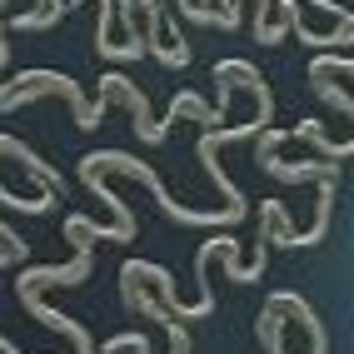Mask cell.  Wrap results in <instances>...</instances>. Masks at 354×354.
I'll return each instance as SVG.
<instances>
[{"mask_svg": "<svg viewBox=\"0 0 354 354\" xmlns=\"http://www.w3.org/2000/svg\"><path fill=\"white\" fill-rule=\"evenodd\" d=\"M0 245H6V250H10L15 259H26V254H30V245H26V240H20V234H15V230H6V225H0Z\"/></svg>", "mask_w": 354, "mask_h": 354, "instance_id": "8", "label": "cell"}, {"mask_svg": "<svg viewBox=\"0 0 354 354\" xmlns=\"http://www.w3.org/2000/svg\"><path fill=\"white\" fill-rule=\"evenodd\" d=\"M0 155H10V160H20V165H26V170L35 175V185H40V190H50V195H65V175L55 170L50 160H40V155L26 145V140H15V135H0Z\"/></svg>", "mask_w": 354, "mask_h": 354, "instance_id": "3", "label": "cell"}, {"mask_svg": "<svg viewBox=\"0 0 354 354\" xmlns=\"http://www.w3.org/2000/svg\"><path fill=\"white\" fill-rule=\"evenodd\" d=\"M110 170L135 175V180L155 195V205H160L170 220H180V225H220V230L240 225V215H234V209H190V205H180L170 190H165V180L150 170V165L135 160V155H125V150H90V155H80V180H85V175H110Z\"/></svg>", "mask_w": 354, "mask_h": 354, "instance_id": "1", "label": "cell"}, {"mask_svg": "<svg viewBox=\"0 0 354 354\" xmlns=\"http://www.w3.org/2000/svg\"><path fill=\"white\" fill-rule=\"evenodd\" d=\"M70 6L65 0H40V10H26V15H10V30H50L55 20H65Z\"/></svg>", "mask_w": 354, "mask_h": 354, "instance_id": "5", "label": "cell"}, {"mask_svg": "<svg viewBox=\"0 0 354 354\" xmlns=\"http://www.w3.org/2000/svg\"><path fill=\"white\" fill-rule=\"evenodd\" d=\"M290 140H310V145L319 150V160H349V155H354L349 140H339V145H335V140L324 135V125H319V120H299V125L290 130Z\"/></svg>", "mask_w": 354, "mask_h": 354, "instance_id": "4", "label": "cell"}, {"mask_svg": "<svg viewBox=\"0 0 354 354\" xmlns=\"http://www.w3.org/2000/svg\"><path fill=\"white\" fill-rule=\"evenodd\" d=\"M120 274L150 279V285L160 290V304H165V310H170L175 319H209V315H215V295H200L195 304H180V299H175V279L165 274L160 265H145V259H125V265H120Z\"/></svg>", "mask_w": 354, "mask_h": 354, "instance_id": "2", "label": "cell"}, {"mask_svg": "<svg viewBox=\"0 0 354 354\" xmlns=\"http://www.w3.org/2000/svg\"><path fill=\"white\" fill-rule=\"evenodd\" d=\"M0 205H10V209H20V215H45V209H55V205H60V195H50V190H40L35 200H20L15 190H6V185H0Z\"/></svg>", "mask_w": 354, "mask_h": 354, "instance_id": "6", "label": "cell"}, {"mask_svg": "<svg viewBox=\"0 0 354 354\" xmlns=\"http://www.w3.org/2000/svg\"><path fill=\"white\" fill-rule=\"evenodd\" d=\"M0 354H20V349H15V344H10L6 335H0Z\"/></svg>", "mask_w": 354, "mask_h": 354, "instance_id": "10", "label": "cell"}, {"mask_svg": "<svg viewBox=\"0 0 354 354\" xmlns=\"http://www.w3.org/2000/svg\"><path fill=\"white\" fill-rule=\"evenodd\" d=\"M329 70H339V75H349V70H354V60L339 50V55H315L310 60V75H329Z\"/></svg>", "mask_w": 354, "mask_h": 354, "instance_id": "7", "label": "cell"}, {"mask_svg": "<svg viewBox=\"0 0 354 354\" xmlns=\"http://www.w3.org/2000/svg\"><path fill=\"white\" fill-rule=\"evenodd\" d=\"M310 6H324L329 15H339V20H349V6H339V0H310Z\"/></svg>", "mask_w": 354, "mask_h": 354, "instance_id": "9", "label": "cell"}]
</instances>
